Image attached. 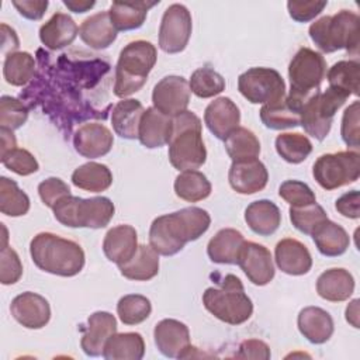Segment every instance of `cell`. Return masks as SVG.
<instances>
[{"label":"cell","mask_w":360,"mask_h":360,"mask_svg":"<svg viewBox=\"0 0 360 360\" xmlns=\"http://www.w3.org/2000/svg\"><path fill=\"white\" fill-rule=\"evenodd\" d=\"M52 210L62 225L91 229L107 226L115 212L112 201L107 197L80 198L72 194L60 198Z\"/></svg>","instance_id":"cell-7"},{"label":"cell","mask_w":360,"mask_h":360,"mask_svg":"<svg viewBox=\"0 0 360 360\" xmlns=\"http://www.w3.org/2000/svg\"><path fill=\"white\" fill-rule=\"evenodd\" d=\"M328 1H318V0H312V1H297V0H290L287 1V8H288V14L290 17L297 21V22H308L311 20H314L316 15L321 14V11H323V8L326 7Z\"/></svg>","instance_id":"cell-52"},{"label":"cell","mask_w":360,"mask_h":360,"mask_svg":"<svg viewBox=\"0 0 360 360\" xmlns=\"http://www.w3.org/2000/svg\"><path fill=\"white\" fill-rule=\"evenodd\" d=\"M138 249V236L134 226L122 224L117 225L104 236L103 252L105 257L117 266L128 262Z\"/></svg>","instance_id":"cell-23"},{"label":"cell","mask_w":360,"mask_h":360,"mask_svg":"<svg viewBox=\"0 0 360 360\" xmlns=\"http://www.w3.org/2000/svg\"><path fill=\"white\" fill-rule=\"evenodd\" d=\"M278 195L291 207H304L316 202L312 188L300 180H285L280 184Z\"/></svg>","instance_id":"cell-47"},{"label":"cell","mask_w":360,"mask_h":360,"mask_svg":"<svg viewBox=\"0 0 360 360\" xmlns=\"http://www.w3.org/2000/svg\"><path fill=\"white\" fill-rule=\"evenodd\" d=\"M245 240V236L238 229H219L207 245L208 257L218 264H238V257Z\"/></svg>","instance_id":"cell-27"},{"label":"cell","mask_w":360,"mask_h":360,"mask_svg":"<svg viewBox=\"0 0 360 360\" xmlns=\"http://www.w3.org/2000/svg\"><path fill=\"white\" fill-rule=\"evenodd\" d=\"M236 357L238 359L267 360V359H270V347L263 340L248 339L240 343Z\"/></svg>","instance_id":"cell-54"},{"label":"cell","mask_w":360,"mask_h":360,"mask_svg":"<svg viewBox=\"0 0 360 360\" xmlns=\"http://www.w3.org/2000/svg\"><path fill=\"white\" fill-rule=\"evenodd\" d=\"M211 225L210 214L198 207L181 208L155 218L149 228V245L163 256L179 253L187 242L197 240Z\"/></svg>","instance_id":"cell-1"},{"label":"cell","mask_w":360,"mask_h":360,"mask_svg":"<svg viewBox=\"0 0 360 360\" xmlns=\"http://www.w3.org/2000/svg\"><path fill=\"white\" fill-rule=\"evenodd\" d=\"M120 273L134 281H148L159 271V253L149 245H138L135 255L118 266Z\"/></svg>","instance_id":"cell-33"},{"label":"cell","mask_w":360,"mask_h":360,"mask_svg":"<svg viewBox=\"0 0 360 360\" xmlns=\"http://www.w3.org/2000/svg\"><path fill=\"white\" fill-rule=\"evenodd\" d=\"M159 1H112L108 14L117 31H131L142 27L149 8Z\"/></svg>","instance_id":"cell-32"},{"label":"cell","mask_w":360,"mask_h":360,"mask_svg":"<svg viewBox=\"0 0 360 360\" xmlns=\"http://www.w3.org/2000/svg\"><path fill=\"white\" fill-rule=\"evenodd\" d=\"M302 104L290 97L284 96L281 100L273 104H264L260 111V120L266 128L270 129H287L300 125Z\"/></svg>","instance_id":"cell-24"},{"label":"cell","mask_w":360,"mask_h":360,"mask_svg":"<svg viewBox=\"0 0 360 360\" xmlns=\"http://www.w3.org/2000/svg\"><path fill=\"white\" fill-rule=\"evenodd\" d=\"M204 122L218 139H225L240 122L239 107L229 97H218L204 111Z\"/></svg>","instance_id":"cell-20"},{"label":"cell","mask_w":360,"mask_h":360,"mask_svg":"<svg viewBox=\"0 0 360 360\" xmlns=\"http://www.w3.org/2000/svg\"><path fill=\"white\" fill-rule=\"evenodd\" d=\"M193 20L188 8L180 3L170 4L159 27V48L166 53H179L188 44Z\"/></svg>","instance_id":"cell-12"},{"label":"cell","mask_w":360,"mask_h":360,"mask_svg":"<svg viewBox=\"0 0 360 360\" xmlns=\"http://www.w3.org/2000/svg\"><path fill=\"white\" fill-rule=\"evenodd\" d=\"M156 59L158 52L152 42L145 39L128 42L121 49L115 65L114 94L120 98H125L139 91L146 83Z\"/></svg>","instance_id":"cell-4"},{"label":"cell","mask_w":360,"mask_h":360,"mask_svg":"<svg viewBox=\"0 0 360 360\" xmlns=\"http://www.w3.org/2000/svg\"><path fill=\"white\" fill-rule=\"evenodd\" d=\"M22 276V264L17 252L10 246H3L0 253V281L4 285L17 283Z\"/></svg>","instance_id":"cell-49"},{"label":"cell","mask_w":360,"mask_h":360,"mask_svg":"<svg viewBox=\"0 0 360 360\" xmlns=\"http://www.w3.org/2000/svg\"><path fill=\"white\" fill-rule=\"evenodd\" d=\"M145 354V342L138 332L114 333L104 346L103 357L107 360H141Z\"/></svg>","instance_id":"cell-35"},{"label":"cell","mask_w":360,"mask_h":360,"mask_svg":"<svg viewBox=\"0 0 360 360\" xmlns=\"http://www.w3.org/2000/svg\"><path fill=\"white\" fill-rule=\"evenodd\" d=\"M274 260L277 267L290 276L307 274L312 267V257L308 248L294 239H281L274 249Z\"/></svg>","instance_id":"cell-21"},{"label":"cell","mask_w":360,"mask_h":360,"mask_svg":"<svg viewBox=\"0 0 360 360\" xmlns=\"http://www.w3.org/2000/svg\"><path fill=\"white\" fill-rule=\"evenodd\" d=\"M38 194L48 208H53L60 198L70 195V188L62 179L48 177L38 184Z\"/></svg>","instance_id":"cell-51"},{"label":"cell","mask_w":360,"mask_h":360,"mask_svg":"<svg viewBox=\"0 0 360 360\" xmlns=\"http://www.w3.org/2000/svg\"><path fill=\"white\" fill-rule=\"evenodd\" d=\"M48 0H22V1H13V6L17 11L28 18V20H41L48 8Z\"/></svg>","instance_id":"cell-55"},{"label":"cell","mask_w":360,"mask_h":360,"mask_svg":"<svg viewBox=\"0 0 360 360\" xmlns=\"http://www.w3.org/2000/svg\"><path fill=\"white\" fill-rule=\"evenodd\" d=\"M354 291L353 276L342 267L325 270L316 280V292L321 298L330 302L349 300Z\"/></svg>","instance_id":"cell-28"},{"label":"cell","mask_w":360,"mask_h":360,"mask_svg":"<svg viewBox=\"0 0 360 360\" xmlns=\"http://www.w3.org/2000/svg\"><path fill=\"white\" fill-rule=\"evenodd\" d=\"M79 27L75 20L65 13H55L39 28V39L48 49L58 51L70 45L77 34Z\"/></svg>","instance_id":"cell-26"},{"label":"cell","mask_w":360,"mask_h":360,"mask_svg":"<svg viewBox=\"0 0 360 360\" xmlns=\"http://www.w3.org/2000/svg\"><path fill=\"white\" fill-rule=\"evenodd\" d=\"M63 4L73 13H86L94 7V0H63Z\"/></svg>","instance_id":"cell-57"},{"label":"cell","mask_w":360,"mask_h":360,"mask_svg":"<svg viewBox=\"0 0 360 360\" xmlns=\"http://www.w3.org/2000/svg\"><path fill=\"white\" fill-rule=\"evenodd\" d=\"M191 93L200 98H211L225 90V79L208 66L195 69L188 82Z\"/></svg>","instance_id":"cell-43"},{"label":"cell","mask_w":360,"mask_h":360,"mask_svg":"<svg viewBox=\"0 0 360 360\" xmlns=\"http://www.w3.org/2000/svg\"><path fill=\"white\" fill-rule=\"evenodd\" d=\"M158 350L169 359H187L191 356L190 332L186 323L177 319H162L153 329Z\"/></svg>","instance_id":"cell-14"},{"label":"cell","mask_w":360,"mask_h":360,"mask_svg":"<svg viewBox=\"0 0 360 360\" xmlns=\"http://www.w3.org/2000/svg\"><path fill=\"white\" fill-rule=\"evenodd\" d=\"M277 153L288 163L298 165L312 152V143L308 136L298 132L280 134L276 138Z\"/></svg>","instance_id":"cell-41"},{"label":"cell","mask_w":360,"mask_h":360,"mask_svg":"<svg viewBox=\"0 0 360 360\" xmlns=\"http://www.w3.org/2000/svg\"><path fill=\"white\" fill-rule=\"evenodd\" d=\"M0 136H1V148H0V156L6 155L7 152L17 148V139L11 129L0 128Z\"/></svg>","instance_id":"cell-56"},{"label":"cell","mask_w":360,"mask_h":360,"mask_svg":"<svg viewBox=\"0 0 360 360\" xmlns=\"http://www.w3.org/2000/svg\"><path fill=\"white\" fill-rule=\"evenodd\" d=\"M152 312L149 298L141 294H128L120 298L117 304V314L122 323L138 325L143 322Z\"/></svg>","instance_id":"cell-44"},{"label":"cell","mask_w":360,"mask_h":360,"mask_svg":"<svg viewBox=\"0 0 360 360\" xmlns=\"http://www.w3.org/2000/svg\"><path fill=\"white\" fill-rule=\"evenodd\" d=\"M346 96L330 87L325 91L318 90L304 104L300 125L316 141H323L330 131L336 111L346 103Z\"/></svg>","instance_id":"cell-9"},{"label":"cell","mask_w":360,"mask_h":360,"mask_svg":"<svg viewBox=\"0 0 360 360\" xmlns=\"http://www.w3.org/2000/svg\"><path fill=\"white\" fill-rule=\"evenodd\" d=\"M145 108L139 100L122 98L111 110V124L114 132L125 139L138 138L139 124Z\"/></svg>","instance_id":"cell-30"},{"label":"cell","mask_w":360,"mask_h":360,"mask_svg":"<svg viewBox=\"0 0 360 360\" xmlns=\"http://www.w3.org/2000/svg\"><path fill=\"white\" fill-rule=\"evenodd\" d=\"M35 75V59L30 52L7 53L3 63V76L11 86H25Z\"/></svg>","instance_id":"cell-39"},{"label":"cell","mask_w":360,"mask_h":360,"mask_svg":"<svg viewBox=\"0 0 360 360\" xmlns=\"http://www.w3.org/2000/svg\"><path fill=\"white\" fill-rule=\"evenodd\" d=\"M82 41L93 49H105L117 39V30L108 11H100L87 17L79 30Z\"/></svg>","instance_id":"cell-29"},{"label":"cell","mask_w":360,"mask_h":360,"mask_svg":"<svg viewBox=\"0 0 360 360\" xmlns=\"http://www.w3.org/2000/svg\"><path fill=\"white\" fill-rule=\"evenodd\" d=\"M245 221L248 226L260 236L273 235L281 224V212L270 200H257L245 210Z\"/></svg>","instance_id":"cell-31"},{"label":"cell","mask_w":360,"mask_h":360,"mask_svg":"<svg viewBox=\"0 0 360 360\" xmlns=\"http://www.w3.org/2000/svg\"><path fill=\"white\" fill-rule=\"evenodd\" d=\"M30 255L38 269L60 277H73L84 266L82 246L52 232L37 233L30 243Z\"/></svg>","instance_id":"cell-2"},{"label":"cell","mask_w":360,"mask_h":360,"mask_svg":"<svg viewBox=\"0 0 360 360\" xmlns=\"http://www.w3.org/2000/svg\"><path fill=\"white\" fill-rule=\"evenodd\" d=\"M228 180L236 193L255 194L266 187L269 173L257 158L233 160L229 167Z\"/></svg>","instance_id":"cell-17"},{"label":"cell","mask_w":360,"mask_h":360,"mask_svg":"<svg viewBox=\"0 0 360 360\" xmlns=\"http://www.w3.org/2000/svg\"><path fill=\"white\" fill-rule=\"evenodd\" d=\"M359 302L356 298L346 307V321L354 328H359Z\"/></svg>","instance_id":"cell-58"},{"label":"cell","mask_w":360,"mask_h":360,"mask_svg":"<svg viewBox=\"0 0 360 360\" xmlns=\"http://www.w3.org/2000/svg\"><path fill=\"white\" fill-rule=\"evenodd\" d=\"M114 143L111 131L100 122H86L73 135V146L79 155L96 159L107 155Z\"/></svg>","instance_id":"cell-18"},{"label":"cell","mask_w":360,"mask_h":360,"mask_svg":"<svg viewBox=\"0 0 360 360\" xmlns=\"http://www.w3.org/2000/svg\"><path fill=\"white\" fill-rule=\"evenodd\" d=\"M211 183L207 176L198 170H184L174 180V193L187 202L205 200L211 194Z\"/></svg>","instance_id":"cell-38"},{"label":"cell","mask_w":360,"mask_h":360,"mask_svg":"<svg viewBox=\"0 0 360 360\" xmlns=\"http://www.w3.org/2000/svg\"><path fill=\"white\" fill-rule=\"evenodd\" d=\"M297 325L301 335L314 345L328 342L335 329L330 314L319 307L302 308L298 314Z\"/></svg>","instance_id":"cell-25"},{"label":"cell","mask_w":360,"mask_h":360,"mask_svg":"<svg viewBox=\"0 0 360 360\" xmlns=\"http://www.w3.org/2000/svg\"><path fill=\"white\" fill-rule=\"evenodd\" d=\"M117 332V319L107 311H97L87 319L83 329L80 346L87 356L97 357L103 354L105 342Z\"/></svg>","instance_id":"cell-19"},{"label":"cell","mask_w":360,"mask_h":360,"mask_svg":"<svg viewBox=\"0 0 360 360\" xmlns=\"http://www.w3.org/2000/svg\"><path fill=\"white\" fill-rule=\"evenodd\" d=\"M359 101H353L343 112L342 117V125H340V135L343 142L349 146L357 150L359 148Z\"/></svg>","instance_id":"cell-50"},{"label":"cell","mask_w":360,"mask_h":360,"mask_svg":"<svg viewBox=\"0 0 360 360\" xmlns=\"http://www.w3.org/2000/svg\"><path fill=\"white\" fill-rule=\"evenodd\" d=\"M13 318L27 329H41L51 319V307L45 297L25 291L14 297L10 305Z\"/></svg>","instance_id":"cell-16"},{"label":"cell","mask_w":360,"mask_h":360,"mask_svg":"<svg viewBox=\"0 0 360 360\" xmlns=\"http://www.w3.org/2000/svg\"><path fill=\"white\" fill-rule=\"evenodd\" d=\"M238 90L249 103L264 105L285 96V83L271 68H250L238 77Z\"/></svg>","instance_id":"cell-11"},{"label":"cell","mask_w":360,"mask_h":360,"mask_svg":"<svg viewBox=\"0 0 360 360\" xmlns=\"http://www.w3.org/2000/svg\"><path fill=\"white\" fill-rule=\"evenodd\" d=\"M225 150L229 158L233 160L257 158L260 153V142L257 136L245 127L235 128L225 139H224Z\"/></svg>","instance_id":"cell-40"},{"label":"cell","mask_w":360,"mask_h":360,"mask_svg":"<svg viewBox=\"0 0 360 360\" xmlns=\"http://www.w3.org/2000/svg\"><path fill=\"white\" fill-rule=\"evenodd\" d=\"M0 211L7 217H21L30 211V197L4 176L0 179Z\"/></svg>","instance_id":"cell-42"},{"label":"cell","mask_w":360,"mask_h":360,"mask_svg":"<svg viewBox=\"0 0 360 360\" xmlns=\"http://www.w3.org/2000/svg\"><path fill=\"white\" fill-rule=\"evenodd\" d=\"M202 304L217 319L229 325H240L253 314L252 300L235 274H226L219 285L208 287L202 294Z\"/></svg>","instance_id":"cell-6"},{"label":"cell","mask_w":360,"mask_h":360,"mask_svg":"<svg viewBox=\"0 0 360 360\" xmlns=\"http://www.w3.org/2000/svg\"><path fill=\"white\" fill-rule=\"evenodd\" d=\"M329 87L346 96H357L360 89V63L357 60H339L326 75Z\"/></svg>","instance_id":"cell-37"},{"label":"cell","mask_w":360,"mask_h":360,"mask_svg":"<svg viewBox=\"0 0 360 360\" xmlns=\"http://www.w3.org/2000/svg\"><path fill=\"white\" fill-rule=\"evenodd\" d=\"M0 160L8 170L20 176L32 174L39 169L34 155L24 148H14L13 150L0 156Z\"/></svg>","instance_id":"cell-48"},{"label":"cell","mask_w":360,"mask_h":360,"mask_svg":"<svg viewBox=\"0 0 360 360\" xmlns=\"http://www.w3.org/2000/svg\"><path fill=\"white\" fill-rule=\"evenodd\" d=\"M167 155L172 166L180 172L195 170L205 163L207 150L202 141V124L193 111L186 110L173 117Z\"/></svg>","instance_id":"cell-3"},{"label":"cell","mask_w":360,"mask_h":360,"mask_svg":"<svg viewBox=\"0 0 360 360\" xmlns=\"http://www.w3.org/2000/svg\"><path fill=\"white\" fill-rule=\"evenodd\" d=\"M311 236L319 253L328 257L343 255L350 245V236L346 229L330 219L321 224Z\"/></svg>","instance_id":"cell-34"},{"label":"cell","mask_w":360,"mask_h":360,"mask_svg":"<svg viewBox=\"0 0 360 360\" xmlns=\"http://www.w3.org/2000/svg\"><path fill=\"white\" fill-rule=\"evenodd\" d=\"M360 193L357 190H352L349 193L342 194L336 202L335 208L336 211L350 219H357L360 217Z\"/></svg>","instance_id":"cell-53"},{"label":"cell","mask_w":360,"mask_h":360,"mask_svg":"<svg viewBox=\"0 0 360 360\" xmlns=\"http://www.w3.org/2000/svg\"><path fill=\"white\" fill-rule=\"evenodd\" d=\"M238 264L255 285H266L274 277V264L270 250L256 242L245 240Z\"/></svg>","instance_id":"cell-15"},{"label":"cell","mask_w":360,"mask_h":360,"mask_svg":"<svg viewBox=\"0 0 360 360\" xmlns=\"http://www.w3.org/2000/svg\"><path fill=\"white\" fill-rule=\"evenodd\" d=\"M309 38L325 53L346 49L357 55L360 44V18L350 10H340L333 15H323L309 25Z\"/></svg>","instance_id":"cell-5"},{"label":"cell","mask_w":360,"mask_h":360,"mask_svg":"<svg viewBox=\"0 0 360 360\" xmlns=\"http://www.w3.org/2000/svg\"><path fill=\"white\" fill-rule=\"evenodd\" d=\"M325 73L326 60L322 53L307 46L300 48L288 65L290 91L307 98L312 97L319 90Z\"/></svg>","instance_id":"cell-10"},{"label":"cell","mask_w":360,"mask_h":360,"mask_svg":"<svg viewBox=\"0 0 360 360\" xmlns=\"http://www.w3.org/2000/svg\"><path fill=\"white\" fill-rule=\"evenodd\" d=\"M328 219L325 210L316 204L304 207H290V221L295 229L305 235H312L314 231Z\"/></svg>","instance_id":"cell-45"},{"label":"cell","mask_w":360,"mask_h":360,"mask_svg":"<svg viewBox=\"0 0 360 360\" xmlns=\"http://www.w3.org/2000/svg\"><path fill=\"white\" fill-rule=\"evenodd\" d=\"M190 86L181 76H165L160 79L152 91V103L160 112L176 117L186 111L190 103Z\"/></svg>","instance_id":"cell-13"},{"label":"cell","mask_w":360,"mask_h":360,"mask_svg":"<svg viewBox=\"0 0 360 360\" xmlns=\"http://www.w3.org/2000/svg\"><path fill=\"white\" fill-rule=\"evenodd\" d=\"M312 176L325 190L347 186L360 176V155L357 150L321 155L312 166Z\"/></svg>","instance_id":"cell-8"},{"label":"cell","mask_w":360,"mask_h":360,"mask_svg":"<svg viewBox=\"0 0 360 360\" xmlns=\"http://www.w3.org/2000/svg\"><path fill=\"white\" fill-rule=\"evenodd\" d=\"M72 183L80 190L101 193L112 184V173L103 163L87 162L75 169L72 173Z\"/></svg>","instance_id":"cell-36"},{"label":"cell","mask_w":360,"mask_h":360,"mask_svg":"<svg viewBox=\"0 0 360 360\" xmlns=\"http://www.w3.org/2000/svg\"><path fill=\"white\" fill-rule=\"evenodd\" d=\"M173 129V117H169L155 107H149L143 111L138 139L139 142L149 149L160 148L169 143Z\"/></svg>","instance_id":"cell-22"},{"label":"cell","mask_w":360,"mask_h":360,"mask_svg":"<svg viewBox=\"0 0 360 360\" xmlns=\"http://www.w3.org/2000/svg\"><path fill=\"white\" fill-rule=\"evenodd\" d=\"M28 118V108L15 97L1 96L0 98V125L7 129H18Z\"/></svg>","instance_id":"cell-46"}]
</instances>
